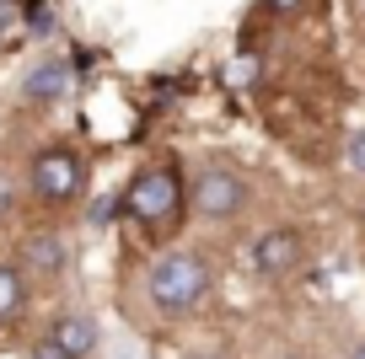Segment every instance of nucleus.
<instances>
[{
	"label": "nucleus",
	"instance_id": "nucleus-1",
	"mask_svg": "<svg viewBox=\"0 0 365 359\" xmlns=\"http://www.w3.org/2000/svg\"><path fill=\"white\" fill-rule=\"evenodd\" d=\"M210 263L199 252H167V258L150 263V279H145V295L161 316H194L199 306L210 301Z\"/></svg>",
	"mask_w": 365,
	"mask_h": 359
},
{
	"label": "nucleus",
	"instance_id": "nucleus-2",
	"mask_svg": "<svg viewBox=\"0 0 365 359\" xmlns=\"http://www.w3.org/2000/svg\"><path fill=\"white\" fill-rule=\"evenodd\" d=\"M182 204H188V188H182L178 167H167V161H156V167H140L135 182L124 188V214L135 225H145V231H156V225H172L182 214Z\"/></svg>",
	"mask_w": 365,
	"mask_h": 359
},
{
	"label": "nucleus",
	"instance_id": "nucleus-3",
	"mask_svg": "<svg viewBox=\"0 0 365 359\" xmlns=\"http://www.w3.org/2000/svg\"><path fill=\"white\" fill-rule=\"evenodd\" d=\"M27 188H33L38 204H70L86 193V156L70 145H48L33 156L27 167Z\"/></svg>",
	"mask_w": 365,
	"mask_h": 359
},
{
	"label": "nucleus",
	"instance_id": "nucleus-4",
	"mask_svg": "<svg viewBox=\"0 0 365 359\" xmlns=\"http://www.w3.org/2000/svg\"><path fill=\"white\" fill-rule=\"evenodd\" d=\"M188 204H194L205 220H231V214L247 204V182H242L237 167H220V161H215V167H199Z\"/></svg>",
	"mask_w": 365,
	"mask_h": 359
},
{
	"label": "nucleus",
	"instance_id": "nucleus-5",
	"mask_svg": "<svg viewBox=\"0 0 365 359\" xmlns=\"http://www.w3.org/2000/svg\"><path fill=\"white\" fill-rule=\"evenodd\" d=\"M252 263H258L263 279H290V274L307 263V241H301V231H290V225H274V231H263L258 241H252Z\"/></svg>",
	"mask_w": 365,
	"mask_h": 359
},
{
	"label": "nucleus",
	"instance_id": "nucleus-6",
	"mask_svg": "<svg viewBox=\"0 0 365 359\" xmlns=\"http://www.w3.org/2000/svg\"><path fill=\"white\" fill-rule=\"evenodd\" d=\"M22 263H27V274H38V279H59V274H65V263H70L65 236L33 231V236L22 241Z\"/></svg>",
	"mask_w": 365,
	"mask_h": 359
},
{
	"label": "nucleus",
	"instance_id": "nucleus-7",
	"mask_svg": "<svg viewBox=\"0 0 365 359\" xmlns=\"http://www.w3.org/2000/svg\"><path fill=\"white\" fill-rule=\"evenodd\" d=\"M65 91H70V65H65V59H38V65L22 76V97L38 102V108L59 102Z\"/></svg>",
	"mask_w": 365,
	"mask_h": 359
},
{
	"label": "nucleus",
	"instance_id": "nucleus-8",
	"mask_svg": "<svg viewBox=\"0 0 365 359\" xmlns=\"http://www.w3.org/2000/svg\"><path fill=\"white\" fill-rule=\"evenodd\" d=\"M48 338H54L70 359H91L97 354V322H91L86 311H65L54 327H48Z\"/></svg>",
	"mask_w": 365,
	"mask_h": 359
},
{
	"label": "nucleus",
	"instance_id": "nucleus-9",
	"mask_svg": "<svg viewBox=\"0 0 365 359\" xmlns=\"http://www.w3.org/2000/svg\"><path fill=\"white\" fill-rule=\"evenodd\" d=\"M22 306H27V279H22V269H16V263H0V327L16 322V316H22Z\"/></svg>",
	"mask_w": 365,
	"mask_h": 359
},
{
	"label": "nucleus",
	"instance_id": "nucleus-10",
	"mask_svg": "<svg viewBox=\"0 0 365 359\" xmlns=\"http://www.w3.org/2000/svg\"><path fill=\"white\" fill-rule=\"evenodd\" d=\"M312 0H263V11L269 16H296V11H307Z\"/></svg>",
	"mask_w": 365,
	"mask_h": 359
},
{
	"label": "nucleus",
	"instance_id": "nucleus-11",
	"mask_svg": "<svg viewBox=\"0 0 365 359\" xmlns=\"http://www.w3.org/2000/svg\"><path fill=\"white\" fill-rule=\"evenodd\" d=\"M11 204H16V182H11V172L0 167V220L11 214Z\"/></svg>",
	"mask_w": 365,
	"mask_h": 359
},
{
	"label": "nucleus",
	"instance_id": "nucleus-12",
	"mask_svg": "<svg viewBox=\"0 0 365 359\" xmlns=\"http://www.w3.org/2000/svg\"><path fill=\"white\" fill-rule=\"evenodd\" d=\"M27 359H70V354H65V348L54 343V338H38V343L27 348Z\"/></svg>",
	"mask_w": 365,
	"mask_h": 359
},
{
	"label": "nucleus",
	"instance_id": "nucleus-13",
	"mask_svg": "<svg viewBox=\"0 0 365 359\" xmlns=\"http://www.w3.org/2000/svg\"><path fill=\"white\" fill-rule=\"evenodd\" d=\"M349 167L365 177V129H360V135H349Z\"/></svg>",
	"mask_w": 365,
	"mask_h": 359
},
{
	"label": "nucleus",
	"instance_id": "nucleus-14",
	"mask_svg": "<svg viewBox=\"0 0 365 359\" xmlns=\"http://www.w3.org/2000/svg\"><path fill=\"white\" fill-rule=\"evenodd\" d=\"M349 359H365V343H354V348H349Z\"/></svg>",
	"mask_w": 365,
	"mask_h": 359
},
{
	"label": "nucleus",
	"instance_id": "nucleus-15",
	"mask_svg": "<svg viewBox=\"0 0 365 359\" xmlns=\"http://www.w3.org/2000/svg\"><path fill=\"white\" fill-rule=\"evenodd\" d=\"M188 359H220V354H210V348H199V354H188Z\"/></svg>",
	"mask_w": 365,
	"mask_h": 359
}]
</instances>
